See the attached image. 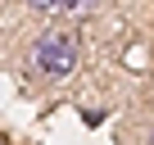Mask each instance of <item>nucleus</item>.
I'll list each match as a JSON object with an SVG mask.
<instances>
[{
  "label": "nucleus",
  "mask_w": 154,
  "mask_h": 145,
  "mask_svg": "<svg viewBox=\"0 0 154 145\" xmlns=\"http://www.w3.org/2000/svg\"><path fill=\"white\" fill-rule=\"evenodd\" d=\"M145 145H154V127H149V136H145Z\"/></svg>",
  "instance_id": "20e7f679"
},
{
  "label": "nucleus",
  "mask_w": 154,
  "mask_h": 145,
  "mask_svg": "<svg viewBox=\"0 0 154 145\" xmlns=\"http://www.w3.org/2000/svg\"><path fill=\"white\" fill-rule=\"evenodd\" d=\"M0 145H5V140H0Z\"/></svg>",
  "instance_id": "423d86ee"
},
{
  "label": "nucleus",
  "mask_w": 154,
  "mask_h": 145,
  "mask_svg": "<svg viewBox=\"0 0 154 145\" xmlns=\"http://www.w3.org/2000/svg\"><path fill=\"white\" fill-rule=\"evenodd\" d=\"M149 113H154V91H149Z\"/></svg>",
  "instance_id": "39448f33"
},
{
  "label": "nucleus",
  "mask_w": 154,
  "mask_h": 145,
  "mask_svg": "<svg viewBox=\"0 0 154 145\" xmlns=\"http://www.w3.org/2000/svg\"><path fill=\"white\" fill-rule=\"evenodd\" d=\"M36 14H54V9H68V0H27Z\"/></svg>",
  "instance_id": "f03ea898"
},
{
  "label": "nucleus",
  "mask_w": 154,
  "mask_h": 145,
  "mask_svg": "<svg viewBox=\"0 0 154 145\" xmlns=\"http://www.w3.org/2000/svg\"><path fill=\"white\" fill-rule=\"evenodd\" d=\"M95 0H68V9H91Z\"/></svg>",
  "instance_id": "7ed1b4c3"
},
{
  "label": "nucleus",
  "mask_w": 154,
  "mask_h": 145,
  "mask_svg": "<svg viewBox=\"0 0 154 145\" xmlns=\"http://www.w3.org/2000/svg\"><path fill=\"white\" fill-rule=\"evenodd\" d=\"M77 54H82V45H77V32L72 27H45L32 41V68L41 72L45 82H63L68 72L77 68Z\"/></svg>",
  "instance_id": "f257e3e1"
}]
</instances>
